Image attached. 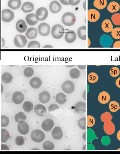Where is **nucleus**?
Instances as JSON below:
<instances>
[{"label":"nucleus","instance_id":"obj_7","mask_svg":"<svg viewBox=\"0 0 120 154\" xmlns=\"http://www.w3.org/2000/svg\"><path fill=\"white\" fill-rule=\"evenodd\" d=\"M28 41L25 36L23 35H18L15 36L14 39V43L18 48H23L26 46Z\"/></svg>","mask_w":120,"mask_h":154},{"label":"nucleus","instance_id":"obj_50","mask_svg":"<svg viewBox=\"0 0 120 154\" xmlns=\"http://www.w3.org/2000/svg\"><path fill=\"white\" fill-rule=\"evenodd\" d=\"M113 48H120V40L116 42L113 45Z\"/></svg>","mask_w":120,"mask_h":154},{"label":"nucleus","instance_id":"obj_24","mask_svg":"<svg viewBox=\"0 0 120 154\" xmlns=\"http://www.w3.org/2000/svg\"><path fill=\"white\" fill-rule=\"evenodd\" d=\"M26 22L30 26L35 25L38 22V20L36 19L35 14L31 13L28 14L26 17Z\"/></svg>","mask_w":120,"mask_h":154},{"label":"nucleus","instance_id":"obj_60","mask_svg":"<svg viewBox=\"0 0 120 154\" xmlns=\"http://www.w3.org/2000/svg\"><path fill=\"white\" fill-rule=\"evenodd\" d=\"M117 150H118V151H120V148H119V149H117Z\"/></svg>","mask_w":120,"mask_h":154},{"label":"nucleus","instance_id":"obj_52","mask_svg":"<svg viewBox=\"0 0 120 154\" xmlns=\"http://www.w3.org/2000/svg\"><path fill=\"white\" fill-rule=\"evenodd\" d=\"M1 150H9V148L7 145L2 144Z\"/></svg>","mask_w":120,"mask_h":154},{"label":"nucleus","instance_id":"obj_2","mask_svg":"<svg viewBox=\"0 0 120 154\" xmlns=\"http://www.w3.org/2000/svg\"><path fill=\"white\" fill-rule=\"evenodd\" d=\"M64 33V27L60 24H56L53 26L51 30L52 37L56 39L62 38Z\"/></svg>","mask_w":120,"mask_h":154},{"label":"nucleus","instance_id":"obj_56","mask_svg":"<svg viewBox=\"0 0 120 154\" xmlns=\"http://www.w3.org/2000/svg\"><path fill=\"white\" fill-rule=\"evenodd\" d=\"M117 137L118 140L120 141V130L118 131L117 133Z\"/></svg>","mask_w":120,"mask_h":154},{"label":"nucleus","instance_id":"obj_49","mask_svg":"<svg viewBox=\"0 0 120 154\" xmlns=\"http://www.w3.org/2000/svg\"><path fill=\"white\" fill-rule=\"evenodd\" d=\"M80 1L81 0H69V3L71 5L74 6L79 5Z\"/></svg>","mask_w":120,"mask_h":154},{"label":"nucleus","instance_id":"obj_8","mask_svg":"<svg viewBox=\"0 0 120 154\" xmlns=\"http://www.w3.org/2000/svg\"><path fill=\"white\" fill-rule=\"evenodd\" d=\"M38 31L40 35L43 36H47L50 33V26L49 24L44 22L40 23L38 26Z\"/></svg>","mask_w":120,"mask_h":154},{"label":"nucleus","instance_id":"obj_22","mask_svg":"<svg viewBox=\"0 0 120 154\" xmlns=\"http://www.w3.org/2000/svg\"><path fill=\"white\" fill-rule=\"evenodd\" d=\"M50 95L47 91H44L39 95V100L42 104L48 103L50 101Z\"/></svg>","mask_w":120,"mask_h":154},{"label":"nucleus","instance_id":"obj_27","mask_svg":"<svg viewBox=\"0 0 120 154\" xmlns=\"http://www.w3.org/2000/svg\"><path fill=\"white\" fill-rule=\"evenodd\" d=\"M8 7L12 9L16 10L19 8L21 5V0H9L8 2Z\"/></svg>","mask_w":120,"mask_h":154},{"label":"nucleus","instance_id":"obj_51","mask_svg":"<svg viewBox=\"0 0 120 154\" xmlns=\"http://www.w3.org/2000/svg\"><path fill=\"white\" fill-rule=\"evenodd\" d=\"M60 2L63 5H70L69 3V0H60Z\"/></svg>","mask_w":120,"mask_h":154},{"label":"nucleus","instance_id":"obj_41","mask_svg":"<svg viewBox=\"0 0 120 154\" xmlns=\"http://www.w3.org/2000/svg\"><path fill=\"white\" fill-rule=\"evenodd\" d=\"M111 20L114 25H120V14L116 13L112 16Z\"/></svg>","mask_w":120,"mask_h":154},{"label":"nucleus","instance_id":"obj_1","mask_svg":"<svg viewBox=\"0 0 120 154\" xmlns=\"http://www.w3.org/2000/svg\"><path fill=\"white\" fill-rule=\"evenodd\" d=\"M62 20L64 25L70 27L74 25L76 23V19L74 14L70 12H68L63 15Z\"/></svg>","mask_w":120,"mask_h":154},{"label":"nucleus","instance_id":"obj_26","mask_svg":"<svg viewBox=\"0 0 120 154\" xmlns=\"http://www.w3.org/2000/svg\"><path fill=\"white\" fill-rule=\"evenodd\" d=\"M120 8V6L118 3L116 2H112L107 6L108 11L111 13H114L118 11Z\"/></svg>","mask_w":120,"mask_h":154},{"label":"nucleus","instance_id":"obj_25","mask_svg":"<svg viewBox=\"0 0 120 154\" xmlns=\"http://www.w3.org/2000/svg\"><path fill=\"white\" fill-rule=\"evenodd\" d=\"M34 9V6L33 4L29 2L24 3L21 8L22 11L26 13L33 11Z\"/></svg>","mask_w":120,"mask_h":154},{"label":"nucleus","instance_id":"obj_16","mask_svg":"<svg viewBox=\"0 0 120 154\" xmlns=\"http://www.w3.org/2000/svg\"><path fill=\"white\" fill-rule=\"evenodd\" d=\"M101 28L104 31L107 33L111 32L113 29L112 24L109 19L105 20L103 22Z\"/></svg>","mask_w":120,"mask_h":154},{"label":"nucleus","instance_id":"obj_55","mask_svg":"<svg viewBox=\"0 0 120 154\" xmlns=\"http://www.w3.org/2000/svg\"><path fill=\"white\" fill-rule=\"evenodd\" d=\"M5 45V42L4 40L3 39V38H2V48L4 47V46Z\"/></svg>","mask_w":120,"mask_h":154},{"label":"nucleus","instance_id":"obj_19","mask_svg":"<svg viewBox=\"0 0 120 154\" xmlns=\"http://www.w3.org/2000/svg\"><path fill=\"white\" fill-rule=\"evenodd\" d=\"M16 27L17 31L20 33L26 32L27 29V26L24 20H20L16 23Z\"/></svg>","mask_w":120,"mask_h":154},{"label":"nucleus","instance_id":"obj_31","mask_svg":"<svg viewBox=\"0 0 120 154\" xmlns=\"http://www.w3.org/2000/svg\"><path fill=\"white\" fill-rule=\"evenodd\" d=\"M56 100L59 104H64L67 101L66 95L63 93H59L56 96Z\"/></svg>","mask_w":120,"mask_h":154},{"label":"nucleus","instance_id":"obj_58","mask_svg":"<svg viewBox=\"0 0 120 154\" xmlns=\"http://www.w3.org/2000/svg\"><path fill=\"white\" fill-rule=\"evenodd\" d=\"M91 43L90 40H89V38H88V48L89 46H90Z\"/></svg>","mask_w":120,"mask_h":154},{"label":"nucleus","instance_id":"obj_48","mask_svg":"<svg viewBox=\"0 0 120 154\" xmlns=\"http://www.w3.org/2000/svg\"><path fill=\"white\" fill-rule=\"evenodd\" d=\"M59 109L58 105L56 104H52L50 105L48 108L49 112H51L52 111H54Z\"/></svg>","mask_w":120,"mask_h":154},{"label":"nucleus","instance_id":"obj_34","mask_svg":"<svg viewBox=\"0 0 120 154\" xmlns=\"http://www.w3.org/2000/svg\"><path fill=\"white\" fill-rule=\"evenodd\" d=\"M88 82L89 83L94 84L99 79V76L96 73L92 72L89 73L87 77Z\"/></svg>","mask_w":120,"mask_h":154},{"label":"nucleus","instance_id":"obj_28","mask_svg":"<svg viewBox=\"0 0 120 154\" xmlns=\"http://www.w3.org/2000/svg\"><path fill=\"white\" fill-rule=\"evenodd\" d=\"M78 37L80 39L82 40H86V26H82L79 27L77 31Z\"/></svg>","mask_w":120,"mask_h":154},{"label":"nucleus","instance_id":"obj_43","mask_svg":"<svg viewBox=\"0 0 120 154\" xmlns=\"http://www.w3.org/2000/svg\"><path fill=\"white\" fill-rule=\"evenodd\" d=\"M120 72L119 69L117 67H113L110 71V75L113 78H116L119 75Z\"/></svg>","mask_w":120,"mask_h":154},{"label":"nucleus","instance_id":"obj_12","mask_svg":"<svg viewBox=\"0 0 120 154\" xmlns=\"http://www.w3.org/2000/svg\"><path fill=\"white\" fill-rule=\"evenodd\" d=\"M76 34L74 30H68L65 35L64 39L68 43L71 44L76 41Z\"/></svg>","mask_w":120,"mask_h":154},{"label":"nucleus","instance_id":"obj_4","mask_svg":"<svg viewBox=\"0 0 120 154\" xmlns=\"http://www.w3.org/2000/svg\"><path fill=\"white\" fill-rule=\"evenodd\" d=\"M62 87L63 92L67 94H72L75 89L74 84L70 80L65 81L63 83Z\"/></svg>","mask_w":120,"mask_h":154},{"label":"nucleus","instance_id":"obj_39","mask_svg":"<svg viewBox=\"0 0 120 154\" xmlns=\"http://www.w3.org/2000/svg\"><path fill=\"white\" fill-rule=\"evenodd\" d=\"M34 73V70L31 67H27L24 70L23 74L24 75L26 78H31L33 76Z\"/></svg>","mask_w":120,"mask_h":154},{"label":"nucleus","instance_id":"obj_23","mask_svg":"<svg viewBox=\"0 0 120 154\" xmlns=\"http://www.w3.org/2000/svg\"><path fill=\"white\" fill-rule=\"evenodd\" d=\"M53 137L56 140H60L62 138L63 136V131L61 128L55 127L52 131Z\"/></svg>","mask_w":120,"mask_h":154},{"label":"nucleus","instance_id":"obj_45","mask_svg":"<svg viewBox=\"0 0 120 154\" xmlns=\"http://www.w3.org/2000/svg\"><path fill=\"white\" fill-rule=\"evenodd\" d=\"M9 119L8 117L5 116H1V127L5 128L8 126L9 125Z\"/></svg>","mask_w":120,"mask_h":154},{"label":"nucleus","instance_id":"obj_33","mask_svg":"<svg viewBox=\"0 0 120 154\" xmlns=\"http://www.w3.org/2000/svg\"><path fill=\"white\" fill-rule=\"evenodd\" d=\"M23 107L25 112H30L33 110L34 105L32 102L29 101H26L23 103Z\"/></svg>","mask_w":120,"mask_h":154},{"label":"nucleus","instance_id":"obj_17","mask_svg":"<svg viewBox=\"0 0 120 154\" xmlns=\"http://www.w3.org/2000/svg\"><path fill=\"white\" fill-rule=\"evenodd\" d=\"M50 11L53 14H56L62 10V7L57 1H54L51 2L50 5Z\"/></svg>","mask_w":120,"mask_h":154},{"label":"nucleus","instance_id":"obj_10","mask_svg":"<svg viewBox=\"0 0 120 154\" xmlns=\"http://www.w3.org/2000/svg\"><path fill=\"white\" fill-rule=\"evenodd\" d=\"M18 130L22 135H27L29 132V128L28 123L25 121H21L18 123Z\"/></svg>","mask_w":120,"mask_h":154},{"label":"nucleus","instance_id":"obj_59","mask_svg":"<svg viewBox=\"0 0 120 154\" xmlns=\"http://www.w3.org/2000/svg\"><path fill=\"white\" fill-rule=\"evenodd\" d=\"M66 66L67 67H68L69 68H72L73 67H74L75 66Z\"/></svg>","mask_w":120,"mask_h":154},{"label":"nucleus","instance_id":"obj_36","mask_svg":"<svg viewBox=\"0 0 120 154\" xmlns=\"http://www.w3.org/2000/svg\"><path fill=\"white\" fill-rule=\"evenodd\" d=\"M10 135L9 132L5 129L1 130V142L5 143L9 139Z\"/></svg>","mask_w":120,"mask_h":154},{"label":"nucleus","instance_id":"obj_47","mask_svg":"<svg viewBox=\"0 0 120 154\" xmlns=\"http://www.w3.org/2000/svg\"><path fill=\"white\" fill-rule=\"evenodd\" d=\"M16 145L18 146H22L24 144L25 141L23 137L18 136L16 138L15 140Z\"/></svg>","mask_w":120,"mask_h":154},{"label":"nucleus","instance_id":"obj_30","mask_svg":"<svg viewBox=\"0 0 120 154\" xmlns=\"http://www.w3.org/2000/svg\"><path fill=\"white\" fill-rule=\"evenodd\" d=\"M1 80L4 84H9L13 81V76L9 72H5L2 75Z\"/></svg>","mask_w":120,"mask_h":154},{"label":"nucleus","instance_id":"obj_5","mask_svg":"<svg viewBox=\"0 0 120 154\" xmlns=\"http://www.w3.org/2000/svg\"><path fill=\"white\" fill-rule=\"evenodd\" d=\"M14 18V14L13 11L9 9H5L2 12V20L6 23L10 22Z\"/></svg>","mask_w":120,"mask_h":154},{"label":"nucleus","instance_id":"obj_42","mask_svg":"<svg viewBox=\"0 0 120 154\" xmlns=\"http://www.w3.org/2000/svg\"><path fill=\"white\" fill-rule=\"evenodd\" d=\"M111 35L115 39L120 38V27H116L114 28L111 32Z\"/></svg>","mask_w":120,"mask_h":154},{"label":"nucleus","instance_id":"obj_37","mask_svg":"<svg viewBox=\"0 0 120 154\" xmlns=\"http://www.w3.org/2000/svg\"><path fill=\"white\" fill-rule=\"evenodd\" d=\"M70 75L71 78L73 79H77L80 76V72L78 69L73 68L70 70Z\"/></svg>","mask_w":120,"mask_h":154},{"label":"nucleus","instance_id":"obj_21","mask_svg":"<svg viewBox=\"0 0 120 154\" xmlns=\"http://www.w3.org/2000/svg\"><path fill=\"white\" fill-rule=\"evenodd\" d=\"M38 30L35 28H28L26 33V37L30 40L34 39L38 36Z\"/></svg>","mask_w":120,"mask_h":154},{"label":"nucleus","instance_id":"obj_38","mask_svg":"<svg viewBox=\"0 0 120 154\" xmlns=\"http://www.w3.org/2000/svg\"><path fill=\"white\" fill-rule=\"evenodd\" d=\"M113 118L111 113L108 112H106L101 115L100 119L101 121L104 123L111 121Z\"/></svg>","mask_w":120,"mask_h":154},{"label":"nucleus","instance_id":"obj_46","mask_svg":"<svg viewBox=\"0 0 120 154\" xmlns=\"http://www.w3.org/2000/svg\"><path fill=\"white\" fill-rule=\"evenodd\" d=\"M40 44L37 41L30 42L28 44V48H40Z\"/></svg>","mask_w":120,"mask_h":154},{"label":"nucleus","instance_id":"obj_20","mask_svg":"<svg viewBox=\"0 0 120 154\" xmlns=\"http://www.w3.org/2000/svg\"><path fill=\"white\" fill-rule=\"evenodd\" d=\"M29 84L32 88L35 89H38L42 86V81L38 77H33L30 80Z\"/></svg>","mask_w":120,"mask_h":154},{"label":"nucleus","instance_id":"obj_3","mask_svg":"<svg viewBox=\"0 0 120 154\" xmlns=\"http://www.w3.org/2000/svg\"><path fill=\"white\" fill-rule=\"evenodd\" d=\"M31 137L32 141L34 142L40 143L44 140L45 135L40 130L36 129L32 131Z\"/></svg>","mask_w":120,"mask_h":154},{"label":"nucleus","instance_id":"obj_6","mask_svg":"<svg viewBox=\"0 0 120 154\" xmlns=\"http://www.w3.org/2000/svg\"><path fill=\"white\" fill-rule=\"evenodd\" d=\"M48 15V10L45 8H40L37 10L36 12V17L38 21H44L47 18Z\"/></svg>","mask_w":120,"mask_h":154},{"label":"nucleus","instance_id":"obj_40","mask_svg":"<svg viewBox=\"0 0 120 154\" xmlns=\"http://www.w3.org/2000/svg\"><path fill=\"white\" fill-rule=\"evenodd\" d=\"M43 147L45 150H52L55 148V145L52 142L46 141L44 143Z\"/></svg>","mask_w":120,"mask_h":154},{"label":"nucleus","instance_id":"obj_35","mask_svg":"<svg viewBox=\"0 0 120 154\" xmlns=\"http://www.w3.org/2000/svg\"><path fill=\"white\" fill-rule=\"evenodd\" d=\"M27 118V116L23 112H20L16 114L15 117V120L16 122L19 123L21 121H25Z\"/></svg>","mask_w":120,"mask_h":154},{"label":"nucleus","instance_id":"obj_9","mask_svg":"<svg viewBox=\"0 0 120 154\" xmlns=\"http://www.w3.org/2000/svg\"><path fill=\"white\" fill-rule=\"evenodd\" d=\"M100 17V14L97 10L92 9L87 11V19L89 21L92 22H96Z\"/></svg>","mask_w":120,"mask_h":154},{"label":"nucleus","instance_id":"obj_18","mask_svg":"<svg viewBox=\"0 0 120 154\" xmlns=\"http://www.w3.org/2000/svg\"><path fill=\"white\" fill-rule=\"evenodd\" d=\"M34 112L40 117H43L47 114V111L44 105L38 104L34 107Z\"/></svg>","mask_w":120,"mask_h":154},{"label":"nucleus","instance_id":"obj_54","mask_svg":"<svg viewBox=\"0 0 120 154\" xmlns=\"http://www.w3.org/2000/svg\"><path fill=\"white\" fill-rule=\"evenodd\" d=\"M78 68L81 70H85L86 69V66H78Z\"/></svg>","mask_w":120,"mask_h":154},{"label":"nucleus","instance_id":"obj_15","mask_svg":"<svg viewBox=\"0 0 120 154\" xmlns=\"http://www.w3.org/2000/svg\"><path fill=\"white\" fill-rule=\"evenodd\" d=\"M24 100V94L19 91L14 93L13 96V100L15 104L17 105L22 104Z\"/></svg>","mask_w":120,"mask_h":154},{"label":"nucleus","instance_id":"obj_53","mask_svg":"<svg viewBox=\"0 0 120 154\" xmlns=\"http://www.w3.org/2000/svg\"><path fill=\"white\" fill-rule=\"evenodd\" d=\"M116 84L118 88H120V77L118 78L116 81Z\"/></svg>","mask_w":120,"mask_h":154},{"label":"nucleus","instance_id":"obj_11","mask_svg":"<svg viewBox=\"0 0 120 154\" xmlns=\"http://www.w3.org/2000/svg\"><path fill=\"white\" fill-rule=\"evenodd\" d=\"M103 127L105 133L107 135H111L115 132V125L111 121L105 122Z\"/></svg>","mask_w":120,"mask_h":154},{"label":"nucleus","instance_id":"obj_13","mask_svg":"<svg viewBox=\"0 0 120 154\" xmlns=\"http://www.w3.org/2000/svg\"><path fill=\"white\" fill-rule=\"evenodd\" d=\"M98 100L99 102L101 104H106L110 100V96L107 92L104 91L100 93L98 97Z\"/></svg>","mask_w":120,"mask_h":154},{"label":"nucleus","instance_id":"obj_61","mask_svg":"<svg viewBox=\"0 0 120 154\" xmlns=\"http://www.w3.org/2000/svg\"></svg>","mask_w":120,"mask_h":154},{"label":"nucleus","instance_id":"obj_57","mask_svg":"<svg viewBox=\"0 0 120 154\" xmlns=\"http://www.w3.org/2000/svg\"><path fill=\"white\" fill-rule=\"evenodd\" d=\"M52 46V45H46L44 46V48H53Z\"/></svg>","mask_w":120,"mask_h":154},{"label":"nucleus","instance_id":"obj_44","mask_svg":"<svg viewBox=\"0 0 120 154\" xmlns=\"http://www.w3.org/2000/svg\"><path fill=\"white\" fill-rule=\"evenodd\" d=\"M95 120L94 117L92 116L88 115L87 116V126L92 127L94 126L95 124Z\"/></svg>","mask_w":120,"mask_h":154},{"label":"nucleus","instance_id":"obj_29","mask_svg":"<svg viewBox=\"0 0 120 154\" xmlns=\"http://www.w3.org/2000/svg\"><path fill=\"white\" fill-rule=\"evenodd\" d=\"M93 5L98 9L102 10L106 7L107 1V0H95Z\"/></svg>","mask_w":120,"mask_h":154},{"label":"nucleus","instance_id":"obj_32","mask_svg":"<svg viewBox=\"0 0 120 154\" xmlns=\"http://www.w3.org/2000/svg\"><path fill=\"white\" fill-rule=\"evenodd\" d=\"M109 108L111 112H115L120 109L119 104L115 101H112L109 103Z\"/></svg>","mask_w":120,"mask_h":154},{"label":"nucleus","instance_id":"obj_14","mask_svg":"<svg viewBox=\"0 0 120 154\" xmlns=\"http://www.w3.org/2000/svg\"><path fill=\"white\" fill-rule=\"evenodd\" d=\"M53 121L51 119H46L43 122L42 127L45 131H50L52 130L54 126Z\"/></svg>","mask_w":120,"mask_h":154}]
</instances>
